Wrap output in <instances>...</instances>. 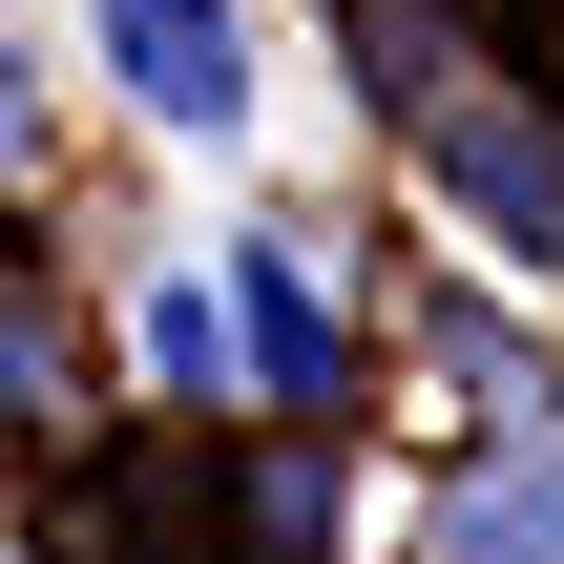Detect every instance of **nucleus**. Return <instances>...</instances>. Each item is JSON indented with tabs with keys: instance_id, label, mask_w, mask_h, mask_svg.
Here are the masks:
<instances>
[{
	"instance_id": "1",
	"label": "nucleus",
	"mask_w": 564,
	"mask_h": 564,
	"mask_svg": "<svg viewBox=\"0 0 564 564\" xmlns=\"http://www.w3.org/2000/svg\"><path fill=\"white\" fill-rule=\"evenodd\" d=\"M356 84L398 105V147H419L502 251H564V126H544V84H523V63H481L440 0H356Z\"/></svg>"
},
{
	"instance_id": "2",
	"label": "nucleus",
	"mask_w": 564,
	"mask_h": 564,
	"mask_svg": "<svg viewBox=\"0 0 564 564\" xmlns=\"http://www.w3.org/2000/svg\"><path fill=\"white\" fill-rule=\"evenodd\" d=\"M105 84L147 126H251V0H105Z\"/></svg>"
},
{
	"instance_id": "3",
	"label": "nucleus",
	"mask_w": 564,
	"mask_h": 564,
	"mask_svg": "<svg viewBox=\"0 0 564 564\" xmlns=\"http://www.w3.org/2000/svg\"><path fill=\"white\" fill-rule=\"evenodd\" d=\"M419 564H564V460H544V440H481V460L440 481Z\"/></svg>"
},
{
	"instance_id": "4",
	"label": "nucleus",
	"mask_w": 564,
	"mask_h": 564,
	"mask_svg": "<svg viewBox=\"0 0 564 564\" xmlns=\"http://www.w3.org/2000/svg\"><path fill=\"white\" fill-rule=\"evenodd\" d=\"M230 335H251V377H272L293 419H335V314H314V272H293V251H251V272H230Z\"/></svg>"
},
{
	"instance_id": "5",
	"label": "nucleus",
	"mask_w": 564,
	"mask_h": 564,
	"mask_svg": "<svg viewBox=\"0 0 564 564\" xmlns=\"http://www.w3.org/2000/svg\"><path fill=\"white\" fill-rule=\"evenodd\" d=\"M147 377H167V398H230V314H209V293H188V272H167V293H147Z\"/></svg>"
},
{
	"instance_id": "6",
	"label": "nucleus",
	"mask_w": 564,
	"mask_h": 564,
	"mask_svg": "<svg viewBox=\"0 0 564 564\" xmlns=\"http://www.w3.org/2000/svg\"><path fill=\"white\" fill-rule=\"evenodd\" d=\"M0 419H63V314L0 272Z\"/></svg>"
},
{
	"instance_id": "7",
	"label": "nucleus",
	"mask_w": 564,
	"mask_h": 564,
	"mask_svg": "<svg viewBox=\"0 0 564 564\" xmlns=\"http://www.w3.org/2000/svg\"><path fill=\"white\" fill-rule=\"evenodd\" d=\"M0 167H21V63H0Z\"/></svg>"
}]
</instances>
